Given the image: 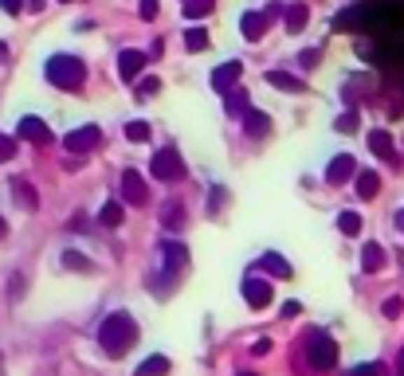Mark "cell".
<instances>
[{
    "label": "cell",
    "mask_w": 404,
    "mask_h": 376,
    "mask_svg": "<svg viewBox=\"0 0 404 376\" xmlns=\"http://www.w3.org/2000/svg\"><path fill=\"white\" fill-rule=\"evenodd\" d=\"M99 345L106 356H126L130 349L138 345V326H134V317H130L126 310H118V314H110L106 321H102Z\"/></svg>",
    "instance_id": "1"
},
{
    "label": "cell",
    "mask_w": 404,
    "mask_h": 376,
    "mask_svg": "<svg viewBox=\"0 0 404 376\" xmlns=\"http://www.w3.org/2000/svg\"><path fill=\"white\" fill-rule=\"evenodd\" d=\"M43 75H48V82H55L60 90H79L83 82H87V63L75 59V55H51Z\"/></svg>",
    "instance_id": "2"
},
{
    "label": "cell",
    "mask_w": 404,
    "mask_h": 376,
    "mask_svg": "<svg viewBox=\"0 0 404 376\" xmlns=\"http://www.w3.org/2000/svg\"><path fill=\"white\" fill-rule=\"evenodd\" d=\"M306 356L314 368H334L337 365V341L330 333H310L306 337Z\"/></svg>",
    "instance_id": "3"
},
{
    "label": "cell",
    "mask_w": 404,
    "mask_h": 376,
    "mask_svg": "<svg viewBox=\"0 0 404 376\" xmlns=\"http://www.w3.org/2000/svg\"><path fill=\"white\" fill-rule=\"evenodd\" d=\"M188 267V251H185V243H173V239H165L161 243V278H181V270Z\"/></svg>",
    "instance_id": "4"
},
{
    "label": "cell",
    "mask_w": 404,
    "mask_h": 376,
    "mask_svg": "<svg viewBox=\"0 0 404 376\" xmlns=\"http://www.w3.org/2000/svg\"><path fill=\"white\" fill-rule=\"evenodd\" d=\"M149 173H153L158 180H181L185 177V161H181L177 149H161L158 157L149 161Z\"/></svg>",
    "instance_id": "5"
},
{
    "label": "cell",
    "mask_w": 404,
    "mask_h": 376,
    "mask_svg": "<svg viewBox=\"0 0 404 376\" xmlns=\"http://www.w3.org/2000/svg\"><path fill=\"white\" fill-rule=\"evenodd\" d=\"M239 79H244V63L228 59V63H220V67L212 71V90H216V94H232Z\"/></svg>",
    "instance_id": "6"
},
{
    "label": "cell",
    "mask_w": 404,
    "mask_h": 376,
    "mask_svg": "<svg viewBox=\"0 0 404 376\" xmlns=\"http://www.w3.org/2000/svg\"><path fill=\"white\" fill-rule=\"evenodd\" d=\"M99 141H102L99 126H83V129H71L67 138H63V145H67V153H90Z\"/></svg>",
    "instance_id": "7"
},
{
    "label": "cell",
    "mask_w": 404,
    "mask_h": 376,
    "mask_svg": "<svg viewBox=\"0 0 404 376\" xmlns=\"http://www.w3.org/2000/svg\"><path fill=\"white\" fill-rule=\"evenodd\" d=\"M122 200H126V204H146L149 200L146 177H141L138 168H126V173H122Z\"/></svg>",
    "instance_id": "8"
},
{
    "label": "cell",
    "mask_w": 404,
    "mask_h": 376,
    "mask_svg": "<svg viewBox=\"0 0 404 376\" xmlns=\"http://www.w3.org/2000/svg\"><path fill=\"white\" fill-rule=\"evenodd\" d=\"M271 294H275V287L267 282V278H244V298H247V306L251 310H263V306H271Z\"/></svg>",
    "instance_id": "9"
},
{
    "label": "cell",
    "mask_w": 404,
    "mask_h": 376,
    "mask_svg": "<svg viewBox=\"0 0 404 376\" xmlns=\"http://www.w3.org/2000/svg\"><path fill=\"white\" fill-rule=\"evenodd\" d=\"M16 133H20L24 141H32V145H48L51 141V129L43 126V118H20V126H16Z\"/></svg>",
    "instance_id": "10"
},
{
    "label": "cell",
    "mask_w": 404,
    "mask_h": 376,
    "mask_svg": "<svg viewBox=\"0 0 404 376\" xmlns=\"http://www.w3.org/2000/svg\"><path fill=\"white\" fill-rule=\"evenodd\" d=\"M354 177V157L349 153H337L330 165H326V185H342V180Z\"/></svg>",
    "instance_id": "11"
},
{
    "label": "cell",
    "mask_w": 404,
    "mask_h": 376,
    "mask_svg": "<svg viewBox=\"0 0 404 376\" xmlns=\"http://www.w3.org/2000/svg\"><path fill=\"white\" fill-rule=\"evenodd\" d=\"M263 28H267V16H263V12H244V16H239V31H244L247 43H259V40H263Z\"/></svg>",
    "instance_id": "12"
},
{
    "label": "cell",
    "mask_w": 404,
    "mask_h": 376,
    "mask_svg": "<svg viewBox=\"0 0 404 376\" xmlns=\"http://www.w3.org/2000/svg\"><path fill=\"white\" fill-rule=\"evenodd\" d=\"M239 118H244V133H247V138H267V129H271V118H267L263 110H244Z\"/></svg>",
    "instance_id": "13"
},
{
    "label": "cell",
    "mask_w": 404,
    "mask_h": 376,
    "mask_svg": "<svg viewBox=\"0 0 404 376\" xmlns=\"http://www.w3.org/2000/svg\"><path fill=\"white\" fill-rule=\"evenodd\" d=\"M369 149H373L381 161H396V145H393V138H389V129H373V133H369Z\"/></svg>",
    "instance_id": "14"
},
{
    "label": "cell",
    "mask_w": 404,
    "mask_h": 376,
    "mask_svg": "<svg viewBox=\"0 0 404 376\" xmlns=\"http://www.w3.org/2000/svg\"><path fill=\"white\" fill-rule=\"evenodd\" d=\"M141 67H146V55H141V51H122L118 55V75L122 79H138Z\"/></svg>",
    "instance_id": "15"
},
{
    "label": "cell",
    "mask_w": 404,
    "mask_h": 376,
    "mask_svg": "<svg viewBox=\"0 0 404 376\" xmlns=\"http://www.w3.org/2000/svg\"><path fill=\"white\" fill-rule=\"evenodd\" d=\"M263 79L271 82L275 90H291V94H302V90H306V82L295 79V75H286V71H267Z\"/></svg>",
    "instance_id": "16"
},
{
    "label": "cell",
    "mask_w": 404,
    "mask_h": 376,
    "mask_svg": "<svg viewBox=\"0 0 404 376\" xmlns=\"http://www.w3.org/2000/svg\"><path fill=\"white\" fill-rule=\"evenodd\" d=\"M377 192H381V173H373V168L357 173V196H361V200H373Z\"/></svg>",
    "instance_id": "17"
},
{
    "label": "cell",
    "mask_w": 404,
    "mask_h": 376,
    "mask_svg": "<svg viewBox=\"0 0 404 376\" xmlns=\"http://www.w3.org/2000/svg\"><path fill=\"white\" fill-rule=\"evenodd\" d=\"M134 376H169V356H161V353H153V356H146L138 365V373Z\"/></svg>",
    "instance_id": "18"
},
{
    "label": "cell",
    "mask_w": 404,
    "mask_h": 376,
    "mask_svg": "<svg viewBox=\"0 0 404 376\" xmlns=\"http://www.w3.org/2000/svg\"><path fill=\"white\" fill-rule=\"evenodd\" d=\"M361 267L369 270V275L384 267V247H381V243H365V247H361Z\"/></svg>",
    "instance_id": "19"
},
{
    "label": "cell",
    "mask_w": 404,
    "mask_h": 376,
    "mask_svg": "<svg viewBox=\"0 0 404 376\" xmlns=\"http://www.w3.org/2000/svg\"><path fill=\"white\" fill-rule=\"evenodd\" d=\"M283 20H286V31H302L306 20H310V8H306V4H291V8L283 12Z\"/></svg>",
    "instance_id": "20"
},
{
    "label": "cell",
    "mask_w": 404,
    "mask_h": 376,
    "mask_svg": "<svg viewBox=\"0 0 404 376\" xmlns=\"http://www.w3.org/2000/svg\"><path fill=\"white\" fill-rule=\"evenodd\" d=\"M259 267L271 270V275H279V278H291V263H286L283 255H275V251H267V255L259 259Z\"/></svg>",
    "instance_id": "21"
},
{
    "label": "cell",
    "mask_w": 404,
    "mask_h": 376,
    "mask_svg": "<svg viewBox=\"0 0 404 376\" xmlns=\"http://www.w3.org/2000/svg\"><path fill=\"white\" fill-rule=\"evenodd\" d=\"M99 219H102V228H118L122 219H126V208H122L118 200H110V204H102Z\"/></svg>",
    "instance_id": "22"
},
{
    "label": "cell",
    "mask_w": 404,
    "mask_h": 376,
    "mask_svg": "<svg viewBox=\"0 0 404 376\" xmlns=\"http://www.w3.org/2000/svg\"><path fill=\"white\" fill-rule=\"evenodd\" d=\"M161 224L165 228H185V208H181L177 200H169L165 208H161Z\"/></svg>",
    "instance_id": "23"
},
{
    "label": "cell",
    "mask_w": 404,
    "mask_h": 376,
    "mask_svg": "<svg viewBox=\"0 0 404 376\" xmlns=\"http://www.w3.org/2000/svg\"><path fill=\"white\" fill-rule=\"evenodd\" d=\"M12 188H16V200H20V208H28V212H36V192H32V185L28 180H12Z\"/></svg>",
    "instance_id": "24"
},
{
    "label": "cell",
    "mask_w": 404,
    "mask_h": 376,
    "mask_svg": "<svg viewBox=\"0 0 404 376\" xmlns=\"http://www.w3.org/2000/svg\"><path fill=\"white\" fill-rule=\"evenodd\" d=\"M149 133H153V129H149V122H141V118H134V122H126V138L130 141H149Z\"/></svg>",
    "instance_id": "25"
},
{
    "label": "cell",
    "mask_w": 404,
    "mask_h": 376,
    "mask_svg": "<svg viewBox=\"0 0 404 376\" xmlns=\"http://www.w3.org/2000/svg\"><path fill=\"white\" fill-rule=\"evenodd\" d=\"M337 231H342V236H357V231H361V216H357V212H342V216H337Z\"/></svg>",
    "instance_id": "26"
},
{
    "label": "cell",
    "mask_w": 404,
    "mask_h": 376,
    "mask_svg": "<svg viewBox=\"0 0 404 376\" xmlns=\"http://www.w3.org/2000/svg\"><path fill=\"white\" fill-rule=\"evenodd\" d=\"M63 267L67 270H95V263H90L87 255H79V251H63Z\"/></svg>",
    "instance_id": "27"
},
{
    "label": "cell",
    "mask_w": 404,
    "mask_h": 376,
    "mask_svg": "<svg viewBox=\"0 0 404 376\" xmlns=\"http://www.w3.org/2000/svg\"><path fill=\"white\" fill-rule=\"evenodd\" d=\"M185 48L188 51H204L208 48V31L204 28H188L185 31Z\"/></svg>",
    "instance_id": "28"
},
{
    "label": "cell",
    "mask_w": 404,
    "mask_h": 376,
    "mask_svg": "<svg viewBox=\"0 0 404 376\" xmlns=\"http://www.w3.org/2000/svg\"><path fill=\"white\" fill-rule=\"evenodd\" d=\"M158 90H161V79H153V75H149V79H141V82H138V94H134V99L146 102V99H153Z\"/></svg>",
    "instance_id": "29"
},
{
    "label": "cell",
    "mask_w": 404,
    "mask_h": 376,
    "mask_svg": "<svg viewBox=\"0 0 404 376\" xmlns=\"http://www.w3.org/2000/svg\"><path fill=\"white\" fill-rule=\"evenodd\" d=\"M208 12H212V0H185V16H193V20H200Z\"/></svg>",
    "instance_id": "30"
},
{
    "label": "cell",
    "mask_w": 404,
    "mask_h": 376,
    "mask_svg": "<svg viewBox=\"0 0 404 376\" xmlns=\"http://www.w3.org/2000/svg\"><path fill=\"white\" fill-rule=\"evenodd\" d=\"M334 129H342V133H357V110H345L342 118L334 122Z\"/></svg>",
    "instance_id": "31"
},
{
    "label": "cell",
    "mask_w": 404,
    "mask_h": 376,
    "mask_svg": "<svg viewBox=\"0 0 404 376\" xmlns=\"http://www.w3.org/2000/svg\"><path fill=\"white\" fill-rule=\"evenodd\" d=\"M12 157H16V141L0 133V161H12Z\"/></svg>",
    "instance_id": "32"
},
{
    "label": "cell",
    "mask_w": 404,
    "mask_h": 376,
    "mask_svg": "<svg viewBox=\"0 0 404 376\" xmlns=\"http://www.w3.org/2000/svg\"><path fill=\"white\" fill-rule=\"evenodd\" d=\"M349 376H384V368H381V365H377V361H373V365H357V368H354V373H349Z\"/></svg>",
    "instance_id": "33"
},
{
    "label": "cell",
    "mask_w": 404,
    "mask_h": 376,
    "mask_svg": "<svg viewBox=\"0 0 404 376\" xmlns=\"http://www.w3.org/2000/svg\"><path fill=\"white\" fill-rule=\"evenodd\" d=\"M138 16H141V20H153V16H158V0H141Z\"/></svg>",
    "instance_id": "34"
},
{
    "label": "cell",
    "mask_w": 404,
    "mask_h": 376,
    "mask_svg": "<svg viewBox=\"0 0 404 376\" xmlns=\"http://www.w3.org/2000/svg\"><path fill=\"white\" fill-rule=\"evenodd\" d=\"M400 298H389V302H384V317H400Z\"/></svg>",
    "instance_id": "35"
},
{
    "label": "cell",
    "mask_w": 404,
    "mask_h": 376,
    "mask_svg": "<svg viewBox=\"0 0 404 376\" xmlns=\"http://www.w3.org/2000/svg\"><path fill=\"white\" fill-rule=\"evenodd\" d=\"M0 8L8 12V16H16V12H24V0H0Z\"/></svg>",
    "instance_id": "36"
},
{
    "label": "cell",
    "mask_w": 404,
    "mask_h": 376,
    "mask_svg": "<svg viewBox=\"0 0 404 376\" xmlns=\"http://www.w3.org/2000/svg\"><path fill=\"white\" fill-rule=\"evenodd\" d=\"M267 349H271V341H267V337H259L256 345H251V353H256V356H263V353H267Z\"/></svg>",
    "instance_id": "37"
},
{
    "label": "cell",
    "mask_w": 404,
    "mask_h": 376,
    "mask_svg": "<svg viewBox=\"0 0 404 376\" xmlns=\"http://www.w3.org/2000/svg\"><path fill=\"white\" fill-rule=\"evenodd\" d=\"M298 310H302L298 302H286V306H283V317H298Z\"/></svg>",
    "instance_id": "38"
},
{
    "label": "cell",
    "mask_w": 404,
    "mask_h": 376,
    "mask_svg": "<svg viewBox=\"0 0 404 376\" xmlns=\"http://www.w3.org/2000/svg\"><path fill=\"white\" fill-rule=\"evenodd\" d=\"M28 12H43V0H28Z\"/></svg>",
    "instance_id": "39"
},
{
    "label": "cell",
    "mask_w": 404,
    "mask_h": 376,
    "mask_svg": "<svg viewBox=\"0 0 404 376\" xmlns=\"http://www.w3.org/2000/svg\"><path fill=\"white\" fill-rule=\"evenodd\" d=\"M396 228H400V231H404V208H400V212H396Z\"/></svg>",
    "instance_id": "40"
},
{
    "label": "cell",
    "mask_w": 404,
    "mask_h": 376,
    "mask_svg": "<svg viewBox=\"0 0 404 376\" xmlns=\"http://www.w3.org/2000/svg\"><path fill=\"white\" fill-rule=\"evenodd\" d=\"M4 59H8V48H4V43H0V63H4Z\"/></svg>",
    "instance_id": "41"
},
{
    "label": "cell",
    "mask_w": 404,
    "mask_h": 376,
    "mask_svg": "<svg viewBox=\"0 0 404 376\" xmlns=\"http://www.w3.org/2000/svg\"><path fill=\"white\" fill-rule=\"evenodd\" d=\"M4 236H8V224H4V219H0V239H4Z\"/></svg>",
    "instance_id": "42"
},
{
    "label": "cell",
    "mask_w": 404,
    "mask_h": 376,
    "mask_svg": "<svg viewBox=\"0 0 404 376\" xmlns=\"http://www.w3.org/2000/svg\"><path fill=\"white\" fill-rule=\"evenodd\" d=\"M400 376H404V353H400Z\"/></svg>",
    "instance_id": "43"
},
{
    "label": "cell",
    "mask_w": 404,
    "mask_h": 376,
    "mask_svg": "<svg viewBox=\"0 0 404 376\" xmlns=\"http://www.w3.org/2000/svg\"><path fill=\"white\" fill-rule=\"evenodd\" d=\"M239 376H256V373H239Z\"/></svg>",
    "instance_id": "44"
}]
</instances>
